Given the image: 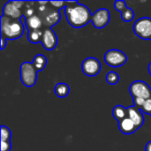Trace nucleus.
Returning <instances> with one entry per match:
<instances>
[{
	"label": "nucleus",
	"mask_w": 151,
	"mask_h": 151,
	"mask_svg": "<svg viewBox=\"0 0 151 151\" xmlns=\"http://www.w3.org/2000/svg\"><path fill=\"white\" fill-rule=\"evenodd\" d=\"M65 13L67 22L73 27H81L91 21V12L89 9L77 1H66Z\"/></svg>",
	"instance_id": "f257e3e1"
},
{
	"label": "nucleus",
	"mask_w": 151,
	"mask_h": 151,
	"mask_svg": "<svg viewBox=\"0 0 151 151\" xmlns=\"http://www.w3.org/2000/svg\"><path fill=\"white\" fill-rule=\"evenodd\" d=\"M1 37L6 40H15L22 36L25 31L24 25L20 19H10L1 16Z\"/></svg>",
	"instance_id": "f03ea898"
},
{
	"label": "nucleus",
	"mask_w": 151,
	"mask_h": 151,
	"mask_svg": "<svg viewBox=\"0 0 151 151\" xmlns=\"http://www.w3.org/2000/svg\"><path fill=\"white\" fill-rule=\"evenodd\" d=\"M36 14L39 15L40 18L42 19L44 29L50 28V27L58 23L60 20L59 11H58L53 6H51L50 4V2L45 5L38 4L36 8Z\"/></svg>",
	"instance_id": "7ed1b4c3"
},
{
	"label": "nucleus",
	"mask_w": 151,
	"mask_h": 151,
	"mask_svg": "<svg viewBox=\"0 0 151 151\" xmlns=\"http://www.w3.org/2000/svg\"><path fill=\"white\" fill-rule=\"evenodd\" d=\"M37 73L33 63L27 61L22 63L19 67V77L23 85L27 88L33 87L37 81Z\"/></svg>",
	"instance_id": "20e7f679"
},
{
	"label": "nucleus",
	"mask_w": 151,
	"mask_h": 151,
	"mask_svg": "<svg viewBox=\"0 0 151 151\" xmlns=\"http://www.w3.org/2000/svg\"><path fill=\"white\" fill-rule=\"evenodd\" d=\"M104 59L109 66L119 67L126 64L127 57L123 51L117 49H111L104 54Z\"/></svg>",
	"instance_id": "39448f33"
},
{
	"label": "nucleus",
	"mask_w": 151,
	"mask_h": 151,
	"mask_svg": "<svg viewBox=\"0 0 151 151\" xmlns=\"http://www.w3.org/2000/svg\"><path fill=\"white\" fill-rule=\"evenodd\" d=\"M134 34L144 40L151 38V19L149 17H143L137 19L134 24L133 28Z\"/></svg>",
	"instance_id": "423d86ee"
},
{
	"label": "nucleus",
	"mask_w": 151,
	"mask_h": 151,
	"mask_svg": "<svg viewBox=\"0 0 151 151\" xmlns=\"http://www.w3.org/2000/svg\"><path fill=\"white\" fill-rule=\"evenodd\" d=\"M129 92L133 98L140 97L145 100L151 98V88L142 81H135L132 82L129 87Z\"/></svg>",
	"instance_id": "0eeeda50"
},
{
	"label": "nucleus",
	"mask_w": 151,
	"mask_h": 151,
	"mask_svg": "<svg viewBox=\"0 0 151 151\" xmlns=\"http://www.w3.org/2000/svg\"><path fill=\"white\" fill-rule=\"evenodd\" d=\"M110 12L105 8L96 10L91 16V22L96 28H103L110 22Z\"/></svg>",
	"instance_id": "6e6552de"
},
{
	"label": "nucleus",
	"mask_w": 151,
	"mask_h": 151,
	"mask_svg": "<svg viewBox=\"0 0 151 151\" xmlns=\"http://www.w3.org/2000/svg\"><path fill=\"white\" fill-rule=\"evenodd\" d=\"M81 70L87 76H96L101 71V63L96 58H88L82 61Z\"/></svg>",
	"instance_id": "1a4fd4ad"
},
{
	"label": "nucleus",
	"mask_w": 151,
	"mask_h": 151,
	"mask_svg": "<svg viewBox=\"0 0 151 151\" xmlns=\"http://www.w3.org/2000/svg\"><path fill=\"white\" fill-rule=\"evenodd\" d=\"M42 47L46 50H52L58 44V37L51 28L43 29L42 38L41 42Z\"/></svg>",
	"instance_id": "9d476101"
},
{
	"label": "nucleus",
	"mask_w": 151,
	"mask_h": 151,
	"mask_svg": "<svg viewBox=\"0 0 151 151\" xmlns=\"http://www.w3.org/2000/svg\"><path fill=\"white\" fill-rule=\"evenodd\" d=\"M3 16L10 18V19H20L22 15V11L19 8H17L11 1H8L4 8H3Z\"/></svg>",
	"instance_id": "9b49d317"
},
{
	"label": "nucleus",
	"mask_w": 151,
	"mask_h": 151,
	"mask_svg": "<svg viewBox=\"0 0 151 151\" xmlns=\"http://www.w3.org/2000/svg\"><path fill=\"white\" fill-rule=\"evenodd\" d=\"M127 110H128V118L135 124L137 128H140L144 123L143 112L134 105L128 107Z\"/></svg>",
	"instance_id": "f8f14e48"
},
{
	"label": "nucleus",
	"mask_w": 151,
	"mask_h": 151,
	"mask_svg": "<svg viewBox=\"0 0 151 151\" xmlns=\"http://www.w3.org/2000/svg\"><path fill=\"white\" fill-rule=\"evenodd\" d=\"M119 129L124 134H131L134 133L138 128L135 124L127 117L120 121H119Z\"/></svg>",
	"instance_id": "ddd939ff"
},
{
	"label": "nucleus",
	"mask_w": 151,
	"mask_h": 151,
	"mask_svg": "<svg viewBox=\"0 0 151 151\" xmlns=\"http://www.w3.org/2000/svg\"><path fill=\"white\" fill-rule=\"evenodd\" d=\"M26 26L27 30H42L43 24L42 19L36 13L27 19H26Z\"/></svg>",
	"instance_id": "4468645a"
},
{
	"label": "nucleus",
	"mask_w": 151,
	"mask_h": 151,
	"mask_svg": "<svg viewBox=\"0 0 151 151\" xmlns=\"http://www.w3.org/2000/svg\"><path fill=\"white\" fill-rule=\"evenodd\" d=\"M112 115L116 120L120 121L128 117V110L127 108L122 105H116L112 110Z\"/></svg>",
	"instance_id": "2eb2a0df"
},
{
	"label": "nucleus",
	"mask_w": 151,
	"mask_h": 151,
	"mask_svg": "<svg viewBox=\"0 0 151 151\" xmlns=\"http://www.w3.org/2000/svg\"><path fill=\"white\" fill-rule=\"evenodd\" d=\"M69 91H70V88L69 86L65 83V82H60V83H58L56 84L55 88H54V92H55V95L60 98H64L68 94H69Z\"/></svg>",
	"instance_id": "dca6fc26"
},
{
	"label": "nucleus",
	"mask_w": 151,
	"mask_h": 151,
	"mask_svg": "<svg viewBox=\"0 0 151 151\" xmlns=\"http://www.w3.org/2000/svg\"><path fill=\"white\" fill-rule=\"evenodd\" d=\"M32 63L35 65V67L36 68V70L38 72H40V71H42L45 68L46 64H47V58H46V57L44 55L38 54L34 58V60H33Z\"/></svg>",
	"instance_id": "f3484780"
},
{
	"label": "nucleus",
	"mask_w": 151,
	"mask_h": 151,
	"mask_svg": "<svg viewBox=\"0 0 151 151\" xmlns=\"http://www.w3.org/2000/svg\"><path fill=\"white\" fill-rule=\"evenodd\" d=\"M43 30H29L27 31V40L32 43H38L42 42Z\"/></svg>",
	"instance_id": "a211bd4d"
},
{
	"label": "nucleus",
	"mask_w": 151,
	"mask_h": 151,
	"mask_svg": "<svg viewBox=\"0 0 151 151\" xmlns=\"http://www.w3.org/2000/svg\"><path fill=\"white\" fill-rule=\"evenodd\" d=\"M134 17V11L129 8L127 7V9H125L122 12H121V19L125 21V22H129L131 21Z\"/></svg>",
	"instance_id": "6ab92c4d"
},
{
	"label": "nucleus",
	"mask_w": 151,
	"mask_h": 151,
	"mask_svg": "<svg viewBox=\"0 0 151 151\" xmlns=\"http://www.w3.org/2000/svg\"><path fill=\"white\" fill-rule=\"evenodd\" d=\"M106 79V81L111 84V85H115L119 82V74L116 73V72H109L105 77Z\"/></svg>",
	"instance_id": "aec40b11"
},
{
	"label": "nucleus",
	"mask_w": 151,
	"mask_h": 151,
	"mask_svg": "<svg viewBox=\"0 0 151 151\" xmlns=\"http://www.w3.org/2000/svg\"><path fill=\"white\" fill-rule=\"evenodd\" d=\"M1 142H10L12 134L7 127L1 126Z\"/></svg>",
	"instance_id": "412c9836"
},
{
	"label": "nucleus",
	"mask_w": 151,
	"mask_h": 151,
	"mask_svg": "<svg viewBox=\"0 0 151 151\" xmlns=\"http://www.w3.org/2000/svg\"><path fill=\"white\" fill-rule=\"evenodd\" d=\"M141 111H142L143 113H146V114L151 115V98L147 99V100L145 101L143 106L141 108Z\"/></svg>",
	"instance_id": "4be33fe9"
},
{
	"label": "nucleus",
	"mask_w": 151,
	"mask_h": 151,
	"mask_svg": "<svg viewBox=\"0 0 151 151\" xmlns=\"http://www.w3.org/2000/svg\"><path fill=\"white\" fill-rule=\"evenodd\" d=\"M49 2H50V4L53 6L55 9H57L58 11L66 6V1H49Z\"/></svg>",
	"instance_id": "5701e85b"
},
{
	"label": "nucleus",
	"mask_w": 151,
	"mask_h": 151,
	"mask_svg": "<svg viewBox=\"0 0 151 151\" xmlns=\"http://www.w3.org/2000/svg\"><path fill=\"white\" fill-rule=\"evenodd\" d=\"M114 7L117 11L122 12L125 9H127V4L123 0H117L114 3Z\"/></svg>",
	"instance_id": "b1692460"
},
{
	"label": "nucleus",
	"mask_w": 151,
	"mask_h": 151,
	"mask_svg": "<svg viewBox=\"0 0 151 151\" xmlns=\"http://www.w3.org/2000/svg\"><path fill=\"white\" fill-rule=\"evenodd\" d=\"M133 101H134V105L137 108H139L141 110V108L143 106L144 103H145V99L143 98H140V97H135V98H133Z\"/></svg>",
	"instance_id": "393cba45"
},
{
	"label": "nucleus",
	"mask_w": 151,
	"mask_h": 151,
	"mask_svg": "<svg viewBox=\"0 0 151 151\" xmlns=\"http://www.w3.org/2000/svg\"><path fill=\"white\" fill-rule=\"evenodd\" d=\"M12 148L10 142H1V151H10Z\"/></svg>",
	"instance_id": "a878e982"
},
{
	"label": "nucleus",
	"mask_w": 151,
	"mask_h": 151,
	"mask_svg": "<svg viewBox=\"0 0 151 151\" xmlns=\"http://www.w3.org/2000/svg\"><path fill=\"white\" fill-rule=\"evenodd\" d=\"M6 44V39H4V37H1V50H4V48L5 47Z\"/></svg>",
	"instance_id": "bb28decb"
},
{
	"label": "nucleus",
	"mask_w": 151,
	"mask_h": 151,
	"mask_svg": "<svg viewBox=\"0 0 151 151\" xmlns=\"http://www.w3.org/2000/svg\"><path fill=\"white\" fill-rule=\"evenodd\" d=\"M145 151H151V141L149 142L147 144H146V147H145Z\"/></svg>",
	"instance_id": "cd10ccee"
},
{
	"label": "nucleus",
	"mask_w": 151,
	"mask_h": 151,
	"mask_svg": "<svg viewBox=\"0 0 151 151\" xmlns=\"http://www.w3.org/2000/svg\"><path fill=\"white\" fill-rule=\"evenodd\" d=\"M148 70H149V73H150V76H151V62H150V64H149Z\"/></svg>",
	"instance_id": "c85d7f7f"
},
{
	"label": "nucleus",
	"mask_w": 151,
	"mask_h": 151,
	"mask_svg": "<svg viewBox=\"0 0 151 151\" xmlns=\"http://www.w3.org/2000/svg\"><path fill=\"white\" fill-rule=\"evenodd\" d=\"M150 40H151V38H150Z\"/></svg>",
	"instance_id": "c756f323"
},
{
	"label": "nucleus",
	"mask_w": 151,
	"mask_h": 151,
	"mask_svg": "<svg viewBox=\"0 0 151 151\" xmlns=\"http://www.w3.org/2000/svg\"><path fill=\"white\" fill-rule=\"evenodd\" d=\"M150 116H151V115H150Z\"/></svg>",
	"instance_id": "7c9ffc66"
}]
</instances>
